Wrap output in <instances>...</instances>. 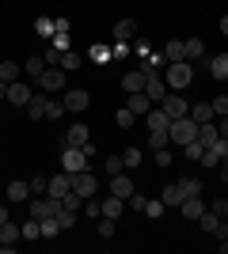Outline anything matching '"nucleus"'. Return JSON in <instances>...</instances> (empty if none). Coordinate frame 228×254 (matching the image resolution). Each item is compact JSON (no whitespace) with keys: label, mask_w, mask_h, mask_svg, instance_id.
<instances>
[{"label":"nucleus","mask_w":228,"mask_h":254,"mask_svg":"<svg viewBox=\"0 0 228 254\" xmlns=\"http://www.w3.org/2000/svg\"><path fill=\"white\" fill-rule=\"evenodd\" d=\"M87 140H91V133H87V126H69V133H65V144H73V148H84Z\"/></svg>","instance_id":"nucleus-12"},{"label":"nucleus","mask_w":228,"mask_h":254,"mask_svg":"<svg viewBox=\"0 0 228 254\" xmlns=\"http://www.w3.org/2000/svg\"><path fill=\"white\" fill-rule=\"evenodd\" d=\"M110 193H114V197H122V201L133 193V179L126 175V171H122V175H114V182H110Z\"/></svg>","instance_id":"nucleus-13"},{"label":"nucleus","mask_w":228,"mask_h":254,"mask_svg":"<svg viewBox=\"0 0 228 254\" xmlns=\"http://www.w3.org/2000/svg\"><path fill=\"white\" fill-rule=\"evenodd\" d=\"M163 80H167L171 91H183V87H190V80H194V68H190V61H171Z\"/></svg>","instance_id":"nucleus-3"},{"label":"nucleus","mask_w":228,"mask_h":254,"mask_svg":"<svg viewBox=\"0 0 228 254\" xmlns=\"http://www.w3.org/2000/svg\"><path fill=\"white\" fill-rule=\"evenodd\" d=\"M209 212H217L221 220H225V216H228V197H217V201L209 205Z\"/></svg>","instance_id":"nucleus-46"},{"label":"nucleus","mask_w":228,"mask_h":254,"mask_svg":"<svg viewBox=\"0 0 228 254\" xmlns=\"http://www.w3.org/2000/svg\"><path fill=\"white\" fill-rule=\"evenodd\" d=\"M190 118H194L198 126L213 122V118H217V114H213V103H194V106H190Z\"/></svg>","instance_id":"nucleus-19"},{"label":"nucleus","mask_w":228,"mask_h":254,"mask_svg":"<svg viewBox=\"0 0 228 254\" xmlns=\"http://www.w3.org/2000/svg\"><path fill=\"white\" fill-rule=\"evenodd\" d=\"M19 76H23V68H19L15 61H0V80H8V84H15Z\"/></svg>","instance_id":"nucleus-27"},{"label":"nucleus","mask_w":228,"mask_h":254,"mask_svg":"<svg viewBox=\"0 0 228 254\" xmlns=\"http://www.w3.org/2000/svg\"><path fill=\"white\" fill-rule=\"evenodd\" d=\"M114 38H118V42H133V38H137V23L133 19H118L114 23Z\"/></svg>","instance_id":"nucleus-17"},{"label":"nucleus","mask_w":228,"mask_h":254,"mask_svg":"<svg viewBox=\"0 0 228 254\" xmlns=\"http://www.w3.org/2000/svg\"><path fill=\"white\" fill-rule=\"evenodd\" d=\"M167 61L163 53H145V61H141V72L145 76H152V72H160V64Z\"/></svg>","instance_id":"nucleus-23"},{"label":"nucleus","mask_w":228,"mask_h":254,"mask_svg":"<svg viewBox=\"0 0 228 254\" xmlns=\"http://www.w3.org/2000/svg\"><path fill=\"white\" fill-rule=\"evenodd\" d=\"M145 201H149V197H145V193H137V190L126 197V205H130V209H137V212H145Z\"/></svg>","instance_id":"nucleus-45"},{"label":"nucleus","mask_w":228,"mask_h":254,"mask_svg":"<svg viewBox=\"0 0 228 254\" xmlns=\"http://www.w3.org/2000/svg\"><path fill=\"white\" fill-rule=\"evenodd\" d=\"M171 144V137H167V129H149V148H167Z\"/></svg>","instance_id":"nucleus-26"},{"label":"nucleus","mask_w":228,"mask_h":254,"mask_svg":"<svg viewBox=\"0 0 228 254\" xmlns=\"http://www.w3.org/2000/svg\"><path fill=\"white\" fill-rule=\"evenodd\" d=\"M221 34L228 38V15H221Z\"/></svg>","instance_id":"nucleus-57"},{"label":"nucleus","mask_w":228,"mask_h":254,"mask_svg":"<svg viewBox=\"0 0 228 254\" xmlns=\"http://www.w3.org/2000/svg\"><path fill=\"white\" fill-rule=\"evenodd\" d=\"M213 114H217V118L228 114V95H217V99H213Z\"/></svg>","instance_id":"nucleus-47"},{"label":"nucleus","mask_w":228,"mask_h":254,"mask_svg":"<svg viewBox=\"0 0 228 254\" xmlns=\"http://www.w3.org/2000/svg\"><path fill=\"white\" fill-rule=\"evenodd\" d=\"M122 212H126V201H122V197H114V193H110L107 201H103V216H110V220H118Z\"/></svg>","instance_id":"nucleus-22"},{"label":"nucleus","mask_w":228,"mask_h":254,"mask_svg":"<svg viewBox=\"0 0 228 254\" xmlns=\"http://www.w3.org/2000/svg\"><path fill=\"white\" fill-rule=\"evenodd\" d=\"M107 171H110V179L126 171V163H122V156H118V152H114V156H107Z\"/></svg>","instance_id":"nucleus-44"},{"label":"nucleus","mask_w":228,"mask_h":254,"mask_svg":"<svg viewBox=\"0 0 228 254\" xmlns=\"http://www.w3.org/2000/svg\"><path fill=\"white\" fill-rule=\"evenodd\" d=\"M19 232H23V239H38V235H42V224L34 220V216H27V220H23V228H19Z\"/></svg>","instance_id":"nucleus-33"},{"label":"nucleus","mask_w":228,"mask_h":254,"mask_svg":"<svg viewBox=\"0 0 228 254\" xmlns=\"http://www.w3.org/2000/svg\"><path fill=\"white\" fill-rule=\"evenodd\" d=\"M209 76H213V80H228V53H217V57L209 61Z\"/></svg>","instance_id":"nucleus-20"},{"label":"nucleus","mask_w":228,"mask_h":254,"mask_svg":"<svg viewBox=\"0 0 228 254\" xmlns=\"http://www.w3.org/2000/svg\"><path fill=\"white\" fill-rule=\"evenodd\" d=\"M23 239V232H19V224H0V243H19Z\"/></svg>","instance_id":"nucleus-24"},{"label":"nucleus","mask_w":228,"mask_h":254,"mask_svg":"<svg viewBox=\"0 0 228 254\" xmlns=\"http://www.w3.org/2000/svg\"><path fill=\"white\" fill-rule=\"evenodd\" d=\"M217 171H221V182H228V152H225V159L217 163Z\"/></svg>","instance_id":"nucleus-54"},{"label":"nucleus","mask_w":228,"mask_h":254,"mask_svg":"<svg viewBox=\"0 0 228 254\" xmlns=\"http://www.w3.org/2000/svg\"><path fill=\"white\" fill-rule=\"evenodd\" d=\"M27 114H31V118H46V95H42V91H34V95H31Z\"/></svg>","instance_id":"nucleus-25"},{"label":"nucleus","mask_w":228,"mask_h":254,"mask_svg":"<svg viewBox=\"0 0 228 254\" xmlns=\"http://www.w3.org/2000/svg\"><path fill=\"white\" fill-rule=\"evenodd\" d=\"M0 99H8V80H0Z\"/></svg>","instance_id":"nucleus-58"},{"label":"nucleus","mask_w":228,"mask_h":254,"mask_svg":"<svg viewBox=\"0 0 228 254\" xmlns=\"http://www.w3.org/2000/svg\"><path fill=\"white\" fill-rule=\"evenodd\" d=\"M198 224H202V232H206V235H213V232H217V224H221V216H217V212H202Z\"/></svg>","instance_id":"nucleus-32"},{"label":"nucleus","mask_w":228,"mask_h":254,"mask_svg":"<svg viewBox=\"0 0 228 254\" xmlns=\"http://www.w3.org/2000/svg\"><path fill=\"white\" fill-rule=\"evenodd\" d=\"M145 80H149V76H145L141 68H137V72H126V76H122V91H126V95H133V91H145Z\"/></svg>","instance_id":"nucleus-14"},{"label":"nucleus","mask_w":228,"mask_h":254,"mask_svg":"<svg viewBox=\"0 0 228 254\" xmlns=\"http://www.w3.org/2000/svg\"><path fill=\"white\" fill-rule=\"evenodd\" d=\"M160 201L167 205V209H179V205H183V190H179V182H167V186H163Z\"/></svg>","instance_id":"nucleus-15"},{"label":"nucleus","mask_w":228,"mask_h":254,"mask_svg":"<svg viewBox=\"0 0 228 254\" xmlns=\"http://www.w3.org/2000/svg\"><path fill=\"white\" fill-rule=\"evenodd\" d=\"M186 61H198V57H202V53H206V46H202V38H186Z\"/></svg>","instance_id":"nucleus-34"},{"label":"nucleus","mask_w":228,"mask_h":254,"mask_svg":"<svg viewBox=\"0 0 228 254\" xmlns=\"http://www.w3.org/2000/svg\"><path fill=\"white\" fill-rule=\"evenodd\" d=\"M156 163H160V167H167V163H171V152H167V148H156Z\"/></svg>","instance_id":"nucleus-51"},{"label":"nucleus","mask_w":228,"mask_h":254,"mask_svg":"<svg viewBox=\"0 0 228 254\" xmlns=\"http://www.w3.org/2000/svg\"><path fill=\"white\" fill-rule=\"evenodd\" d=\"M126 106H130V110H133L137 118H145V114L152 110V99L145 95V91H133V95H130V103H126Z\"/></svg>","instance_id":"nucleus-16"},{"label":"nucleus","mask_w":228,"mask_h":254,"mask_svg":"<svg viewBox=\"0 0 228 254\" xmlns=\"http://www.w3.org/2000/svg\"><path fill=\"white\" fill-rule=\"evenodd\" d=\"M221 254H228V239H221Z\"/></svg>","instance_id":"nucleus-60"},{"label":"nucleus","mask_w":228,"mask_h":254,"mask_svg":"<svg viewBox=\"0 0 228 254\" xmlns=\"http://www.w3.org/2000/svg\"><path fill=\"white\" fill-rule=\"evenodd\" d=\"M160 106H163V114L171 118V122H175V118H186V114H190V103H186V99L179 95V91H167Z\"/></svg>","instance_id":"nucleus-5"},{"label":"nucleus","mask_w":228,"mask_h":254,"mask_svg":"<svg viewBox=\"0 0 228 254\" xmlns=\"http://www.w3.org/2000/svg\"><path fill=\"white\" fill-rule=\"evenodd\" d=\"M38 87H42V91H65V87H69L65 68H57V64H46V72L38 76Z\"/></svg>","instance_id":"nucleus-4"},{"label":"nucleus","mask_w":228,"mask_h":254,"mask_svg":"<svg viewBox=\"0 0 228 254\" xmlns=\"http://www.w3.org/2000/svg\"><path fill=\"white\" fill-rule=\"evenodd\" d=\"M110 53H114V57H126V53H130V42H118V46H114Z\"/></svg>","instance_id":"nucleus-55"},{"label":"nucleus","mask_w":228,"mask_h":254,"mask_svg":"<svg viewBox=\"0 0 228 254\" xmlns=\"http://www.w3.org/2000/svg\"><path fill=\"white\" fill-rule=\"evenodd\" d=\"M91 156H95L91 140H87L84 148H73V144H65V152H61V171H69V175H76V171H87Z\"/></svg>","instance_id":"nucleus-1"},{"label":"nucleus","mask_w":228,"mask_h":254,"mask_svg":"<svg viewBox=\"0 0 228 254\" xmlns=\"http://www.w3.org/2000/svg\"><path fill=\"white\" fill-rule=\"evenodd\" d=\"M57 224H61V232H65V228H73V224H76V212H73V209H57Z\"/></svg>","instance_id":"nucleus-43"},{"label":"nucleus","mask_w":228,"mask_h":254,"mask_svg":"<svg viewBox=\"0 0 228 254\" xmlns=\"http://www.w3.org/2000/svg\"><path fill=\"white\" fill-rule=\"evenodd\" d=\"M217 133H221V137H225V140H228V114H225V118H221V126H217Z\"/></svg>","instance_id":"nucleus-56"},{"label":"nucleus","mask_w":228,"mask_h":254,"mask_svg":"<svg viewBox=\"0 0 228 254\" xmlns=\"http://www.w3.org/2000/svg\"><path fill=\"white\" fill-rule=\"evenodd\" d=\"M122 163H126V171L137 167V163H141V148H126L122 152Z\"/></svg>","instance_id":"nucleus-41"},{"label":"nucleus","mask_w":228,"mask_h":254,"mask_svg":"<svg viewBox=\"0 0 228 254\" xmlns=\"http://www.w3.org/2000/svg\"><path fill=\"white\" fill-rule=\"evenodd\" d=\"M163 212H167V205H163L160 197H156V201H145V216H149V220H160Z\"/></svg>","instance_id":"nucleus-36"},{"label":"nucleus","mask_w":228,"mask_h":254,"mask_svg":"<svg viewBox=\"0 0 228 254\" xmlns=\"http://www.w3.org/2000/svg\"><path fill=\"white\" fill-rule=\"evenodd\" d=\"M8 197L11 201H31V182H23V179L8 182Z\"/></svg>","instance_id":"nucleus-18"},{"label":"nucleus","mask_w":228,"mask_h":254,"mask_svg":"<svg viewBox=\"0 0 228 254\" xmlns=\"http://www.w3.org/2000/svg\"><path fill=\"white\" fill-rule=\"evenodd\" d=\"M84 216H103V205L87 197V201H84Z\"/></svg>","instance_id":"nucleus-49"},{"label":"nucleus","mask_w":228,"mask_h":254,"mask_svg":"<svg viewBox=\"0 0 228 254\" xmlns=\"http://www.w3.org/2000/svg\"><path fill=\"white\" fill-rule=\"evenodd\" d=\"M183 148H186V159H202V152H206V144H202V140H190V144H183Z\"/></svg>","instance_id":"nucleus-42"},{"label":"nucleus","mask_w":228,"mask_h":254,"mask_svg":"<svg viewBox=\"0 0 228 254\" xmlns=\"http://www.w3.org/2000/svg\"><path fill=\"white\" fill-rule=\"evenodd\" d=\"M80 61H84V57H80V53L65 50V53H61V61H57V68H65V72H73V68H80Z\"/></svg>","instance_id":"nucleus-30"},{"label":"nucleus","mask_w":228,"mask_h":254,"mask_svg":"<svg viewBox=\"0 0 228 254\" xmlns=\"http://www.w3.org/2000/svg\"><path fill=\"white\" fill-rule=\"evenodd\" d=\"M133 118H137V114H133L130 106H122L118 114H114V122H118V129H130V126H133Z\"/></svg>","instance_id":"nucleus-39"},{"label":"nucleus","mask_w":228,"mask_h":254,"mask_svg":"<svg viewBox=\"0 0 228 254\" xmlns=\"http://www.w3.org/2000/svg\"><path fill=\"white\" fill-rule=\"evenodd\" d=\"M46 186H50V179H31V197L34 193H46Z\"/></svg>","instance_id":"nucleus-50"},{"label":"nucleus","mask_w":228,"mask_h":254,"mask_svg":"<svg viewBox=\"0 0 228 254\" xmlns=\"http://www.w3.org/2000/svg\"><path fill=\"white\" fill-rule=\"evenodd\" d=\"M23 72H27V76H34V80H38V76L46 72V57H27V61H23Z\"/></svg>","instance_id":"nucleus-28"},{"label":"nucleus","mask_w":228,"mask_h":254,"mask_svg":"<svg viewBox=\"0 0 228 254\" xmlns=\"http://www.w3.org/2000/svg\"><path fill=\"white\" fill-rule=\"evenodd\" d=\"M217 137H221V133H217V126H213V122H206V126H198V140H202L206 148H209V144H213Z\"/></svg>","instance_id":"nucleus-31"},{"label":"nucleus","mask_w":228,"mask_h":254,"mask_svg":"<svg viewBox=\"0 0 228 254\" xmlns=\"http://www.w3.org/2000/svg\"><path fill=\"white\" fill-rule=\"evenodd\" d=\"M110 235H114V220L103 216V224H99V239H110Z\"/></svg>","instance_id":"nucleus-48"},{"label":"nucleus","mask_w":228,"mask_h":254,"mask_svg":"<svg viewBox=\"0 0 228 254\" xmlns=\"http://www.w3.org/2000/svg\"><path fill=\"white\" fill-rule=\"evenodd\" d=\"M69 190H73V175H69V171H61V175H54V179H50V186H46V193H50L54 201H61V197H65Z\"/></svg>","instance_id":"nucleus-7"},{"label":"nucleus","mask_w":228,"mask_h":254,"mask_svg":"<svg viewBox=\"0 0 228 254\" xmlns=\"http://www.w3.org/2000/svg\"><path fill=\"white\" fill-rule=\"evenodd\" d=\"M34 31L42 34V38H54V19H50V15H38V19H34Z\"/></svg>","instance_id":"nucleus-37"},{"label":"nucleus","mask_w":228,"mask_h":254,"mask_svg":"<svg viewBox=\"0 0 228 254\" xmlns=\"http://www.w3.org/2000/svg\"><path fill=\"white\" fill-rule=\"evenodd\" d=\"M95 190H99V182H95V175L91 171H76L73 175V193H80V197H95Z\"/></svg>","instance_id":"nucleus-6"},{"label":"nucleus","mask_w":228,"mask_h":254,"mask_svg":"<svg viewBox=\"0 0 228 254\" xmlns=\"http://www.w3.org/2000/svg\"><path fill=\"white\" fill-rule=\"evenodd\" d=\"M91 61H95V64H103V61H110V46H103V42H95V46H91Z\"/></svg>","instance_id":"nucleus-40"},{"label":"nucleus","mask_w":228,"mask_h":254,"mask_svg":"<svg viewBox=\"0 0 228 254\" xmlns=\"http://www.w3.org/2000/svg\"><path fill=\"white\" fill-rule=\"evenodd\" d=\"M167 137H171V144H190V140L198 137V122L190 114H186V118H175L171 126H167Z\"/></svg>","instance_id":"nucleus-2"},{"label":"nucleus","mask_w":228,"mask_h":254,"mask_svg":"<svg viewBox=\"0 0 228 254\" xmlns=\"http://www.w3.org/2000/svg\"><path fill=\"white\" fill-rule=\"evenodd\" d=\"M11 216H8V209H4V205H0V224H8Z\"/></svg>","instance_id":"nucleus-59"},{"label":"nucleus","mask_w":228,"mask_h":254,"mask_svg":"<svg viewBox=\"0 0 228 254\" xmlns=\"http://www.w3.org/2000/svg\"><path fill=\"white\" fill-rule=\"evenodd\" d=\"M179 190H183V197H198V193H202V182L198 179H179Z\"/></svg>","instance_id":"nucleus-35"},{"label":"nucleus","mask_w":228,"mask_h":254,"mask_svg":"<svg viewBox=\"0 0 228 254\" xmlns=\"http://www.w3.org/2000/svg\"><path fill=\"white\" fill-rule=\"evenodd\" d=\"M145 126H149V129H167V126H171V118L163 114V106H160V110H149V114H145Z\"/></svg>","instance_id":"nucleus-21"},{"label":"nucleus","mask_w":228,"mask_h":254,"mask_svg":"<svg viewBox=\"0 0 228 254\" xmlns=\"http://www.w3.org/2000/svg\"><path fill=\"white\" fill-rule=\"evenodd\" d=\"M54 50H61V53L69 50V34H54Z\"/></svg>","instance_id":"nucleus-52"},{"label":"nucleus","mask_w":228,"mask_h":254,"mask_svg":"<svg viewBox=\"0 0 228 254\" xmlns=\"http://www.w3.org/2000/svg\"><path fill=\"white\" fill-rule=\"evenodd\" d=\"M167 91H171V87H167V80H160L156 72L145 80V95H149L152 103H163V95H167Z\"/></svg>","instance_id":"nucleus-8"},{"label":"nucleus","mask_w":228,"mask_h":254,"mask_svg":"<svg viewBox=\"0 0 228 254\" xmlns=\"http://www.w3.org/2000/svg\"><path fill=\"white\" fill-rule=\"evenodd\" d=\"M163 57H167V61H186V46L171 38V42L163 46Z\"/></svg>","instance_id":"nucleus-29"},{"label":"nucleus","mask_w":228,"mask_h":254,"mask_svg":"<svg viewBox=\"0 0 228 254\" xmlns=\"http://www.w3.org/2000/svg\"><path fill=\"white\" fill-rule=\"evenodd\" d=\"M179 212H183L186 220H198V216L206 212V201H202V193H198V197H183V205H179Z\"/></svg>","instance_id":"nucleus-11"},{"label":"nucleus","mask_w":228,"mask_h":254,"mask_svg":"<svg viewBox=\"0 0 228 254\" xmlns=\"http://www.w3.org/2000/svg\"><path fill=\"white\" fill-rule=\"evenodd\" d=\"M61 103H65V110H84V106L91 103V95H87L84 87H73V91L65 87V99H61Z\"/></svg>","instance_id":"nucleus-10"},{"label":"nucleus","mask_w":228,"mask_h":254,"mask_svg":"<svg viewBox=\"0 0 228 254\" xmlns=\"http://www.w3.org/2000/svg\"><path fill=\"white\" fill-rule=\"evenodd\" d=\"M61 114H65V103H61V99H46V118H50V122H57Z\"/></svg>","instance_id":"nucleus-38"},{"label":"nucleus","mask_w":228,"mask_h":254,"mask_svg":"<svg viewBox=\"0 0 228 254\" xmlns=\"http://www.w3.org/2000/svg\"><path fill=\"white\" fill-rule=\"evenodd\" d=\"M31 95H34V91H31L27 84H23V80L8 84V103H11V106H27V103H31Z\"/></svg>","instance_id":"nucleus-9"},{"label":"nucleus","mask_w":228,"mask_h":254,"mask_svg":"<svg viewBox=\"0 0 228 254\" xmlns=\"http://www.w3.org/2000/svg\"><path fill=\"white\" fill-rule=\"evenodd\" d=\"M54 34H69V19H54Z\"/></svg>","instance_id":"nucleus-53"}]
</instances>
